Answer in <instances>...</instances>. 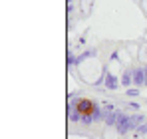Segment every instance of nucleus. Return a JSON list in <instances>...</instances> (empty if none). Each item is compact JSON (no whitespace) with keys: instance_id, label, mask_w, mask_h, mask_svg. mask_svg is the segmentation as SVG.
<instances>
[{"instance_id":"nucleus-1","label":"nucleus","mask_w":147,"mask_h":139,"mask_svg":"<svg viewBox=\"0 0 147 139\" xmlns=\"http://www.w3.org/2000/svg\"><path fill=\"white\" fill-rule=\"evenodd\" d=\"M68 99H70V103H72L74 107L82 113V117L94 113V105H96L94 99H88V97H68Z\"/></svg>"},{"instance_id":"nucleus-2","label":"nucleus","mask_w":147,"mask_h":139,"mask_svg":"<svg viewBox=\"0 0 147 139\" xmlns=\"http://www.w3.org/2000/svg\"><path fill=\"white\" fill-rule=\"evenodd\" d=\"M103 86H105L107 90H117V88H119V80H117V76L105 72V76H103Z\"/></svg>"},{"instance_id":"nucleus-3","label":"nucleus","mask_w":147,"mask_h":139,"mask_svg":"<svg viewBox=\"0 0 147 139\" xmlns=\"http://www.w3.org/2000/svg\"><path fill=\"white\" fill-rule=\"evenodd\" d=\"M115 129H117V133H119V135L127 133V131H131V127H129V115L121 113L119 121H117V125H115Z\"/></svg>"},{"instance_id":"nucleus-4","label":"nucleus","mask_w":147,"mask_h":139,"mask_svg":"<svg viewBox=\"0 0 147 139\" xmlns=\"http://www.w3.org/2000/svg\"><path fill=\"white\" fill-rule=\"evenodd\" d=\"M133 86H135V88L145 86V70L143 68H135L133 70Z\"/></svg>"},{"instance_id":"nucleus-5","label":"nucleus","mask_w":147,"mask_h":139,"mask_svg":"<svg viewBox=\"0 0 147 139\" xmlns=\"http://www.w3.org/2000/svg\"><path fill=\"white\" fill-rule=\"evenodd\" d=\"M145 123V117L141 115V113H133V115H129V127L131 129H137L139 125H143Z\"/></svg>"},{"instance_id":"nucleus-6","label":"nucleus","mask_w":147,"mask_h":139,"mask_svg":"<svg viewBox=\"0 0 147 139\" xmlns=\"http://www.w3.org/2000/svg\"><path fill=\"white\" fill-rule=\"evenodd\" d=\"M68 119H70V121H74V123H76V121H82V113L74 107L72 103H68Z\"/></svg>"},{"instance_id":"nucleus-7","label":"nucleus","mask_w":147,"mask_h":139,"mask_svg":"<svg viewBox=\"0 0 147 139\" xmlns=\"http://www.w3.org/2000/svg\"><path fill=\"white\" fill-rule=\"evenodd\" d=\"M121 86H133V70H125L121 74Z\"/></svg>"},{"instance_id":"nucleus-8","label":"nucleus","mask_w":147,"mask_h":139,"mask_svg":"<svg viewBox=\"0 0 147 139\" xmlns=\"http://www.w3.org/2000/svg\"><path fill=\"white\" fill-rule=\"evenodd\" d=\"M92 117H94V121H103V107H101L99 101H96V105H94V113H92Z\"/></svg>"},{"instance_id":"nucleus-9","label":"nucleus","mask_w":147,"mask_h":139,"mask_svg":"<svg viewBox=\"0 0 147 139\" xmlns=\"http://www.w3.org/2000/svg\"><path fill=\"white\" fill-rule=\"evenodd\" d=\"M80 123H82V125H86V127H90V125L94 123V117H92V115H84Z\"/></svg>"},{"instance_id":"nucleus-10","label":"nucleus","mask_w":147,"mask_h":139,"mask_svg":"<svg viewBox=\"0 0 147 139\" xmlns=\"http://www.w3.org/2000/svg\"><path fill=\"white\" fill-rule=\"evenodd\" d=\"M135 135H147V121L143 125H139L137 129H135Z\"/></svg>"},{"instance_id":"nucleus-11","label":"nucleus","mask_w":147,"mask_h":139,"mask_svg":"<svg viewBox=\"0 0 147 139\" xmlns=\"http://www.w3.org/2000/svg\"><path fill=\"white\" fill-rule=\"evenodd\" d=\"M127 95L129 97H137L139 95V88H127Z\"/></svg>"},{"instance_id":"nucleus-12","label":"nucleus","mask_w":147,"mask_h":139,"mask_svg":"<svg viewBox=\"0 0 147 139\" xmlns=\"http://www.w3.org/2000/svg\"><path fill=\"white\" fill-rule=\"evenodd\" d=\"M129 107H131V109H135V111H137V109H139V103H137V101H131V103H129Z\"/></svg>"},{"instance_id":"nucleus-13","label":"nucleus","mask_w":147,"mask_h":139,"mask_svg":"<svg viewBox=\"0 0 147 139\" xmlns=\"http://www.w3.org/2000/svg\"><path fill=\"white\" fill-rule=\"evenodd\" d=\"M143 70H145V86H147V66H145Z\"/></svg>"}]
</instances>
